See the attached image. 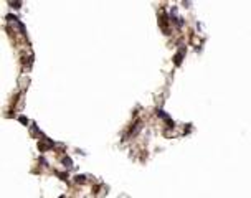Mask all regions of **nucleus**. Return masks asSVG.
<instances>
[{
	"label": "nucleus",
	"mask_w": 251,
	"mask_h": 198,
	"mask_svg": "<svg viewBox=\"0 0 251 198\" xmlns=\"http://www.w3.org/2000/svg\"><path fill=\"white\" fill-rule=\"evenodd\" d=\"M182 58H183V50H180L177 58H175V65H180V63H182Z\"/></svg>",
	"instance_id": "f257e3e1"
},
{
	"label": "nucleus",
	"mask_w": 251,
	"mask_h": 198,
	"mask_svg": "<svg viewBox=\"0 0 251 198\" xmlns=\"http://www.w3.org/2000/svg\"><path fill=\"white\" fill-rule=\"evenodd\" d=\"M63 164H65V165H68V167H71V165H73V162L69 160V157H65V160H63Z\"/></svg>",
	"instance_id": "f03ea898"
},
{
	"label": "nucleus",
	"mask_w": 251,
	"mask_h": 198,
	"mask_svg": "<svg viewBox=\"0 0 251 198\" xmlns=\"http://www.w3.org/2000/svg\"><path fill=\"white\" fill-rule=\"evenodd\" d=\"M83 180H84V177H81V175L76 177V182H83Z\"/></svg>",
	"instance_id": "7ed1b4c3"
}]
</instances>
